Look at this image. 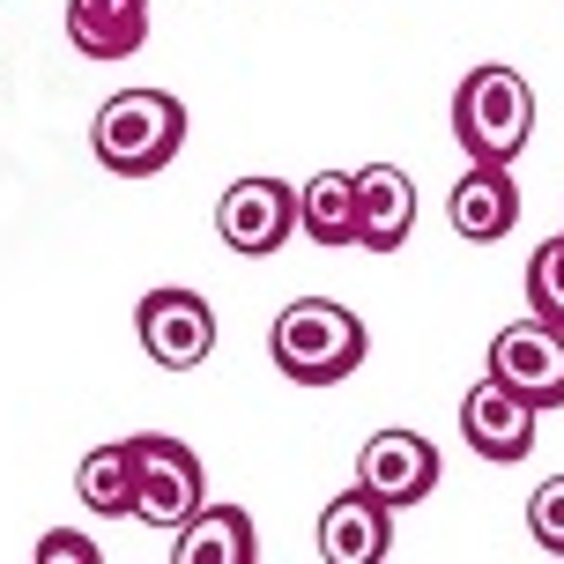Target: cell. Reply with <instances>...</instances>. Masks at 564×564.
Returning a JSON list of instances; mask_svg holds the SVG:
<instances>
[{
    "label": "cell",
    "mask_w": 564,
    "mask_h": 564,
    "mask_svg": "<svg viewBox=\"0 0 564 564\" xmlns=\"http://www.w3.org/2000/svg\"><path fill=\"white\" fill-rule=\"evenodd\" d=\"M319 557L327 564H387L394 557V506L371 498L365 482L341 490L335 506L319 512Z\"/></svg>",
    "instance_id": "10"
},
{
    "label": "cell",
    "mask_w": 564,
    "mask_h": 564,
    "mask_svg": "<svg viewBox=\"0 0 564 564\" xmlns=\"http://www.w3.org/2000/svg\"><path fill=\"white\" fill-rule=\"evenodd\" d=\"M528 312L564 335V238H542L528 253Z\"/></svg>",
    "instance_id": "17"
},
{
    "label": "cell",
    "mask_w": 564,
    "mask_h": 564,
    "mask_svg": "<svg viewBox=\"0 0 564 564\" xmlns=\"http://www.w3.org/2000/svg\"><path fill=\"white\" fill-rule=\"evenodd\" d=\"M453 134H460V149L476 164H512L528 149V134H535V89H528V75L506 67V59L468 67L460 89H453Z\"/></svg>",
    "instance_id": "3"
},
{
    "label": "cell",
    "mask_w": 564,
    "mask_h": 564,
    "mask_svg": "<svg viewBox=\"0 0 564 564\" xmlns=\"http://www.w3.org/2000/svg\"><path fill=\"white\" fill-rule=\"evenodd\" d=\"M186 149V105L171 89H119L89 119V156L112 178H156Z\"/></svg>",
    "instance_id": "2"
},
{
    "label": "cell",
    "mask_w": 564,
    "mask_h": 564,
    "mask_svg": "<svg viewBox=\"0 0 564 564\" xmlns=\"http://www.w3.org/2000/svg\"><path fill=\"white\" fill-rule=\"evenodd\" d=\"M460 438H468V446H476L482 460L512 468V460H528V453H535V409L512 394V387L482 379L476 394L460 401Z\"/></svg>",
    "instance_id": "11"
},
{
    "label": "cell",
    "mask_w": 564,
    "mask_h": 564,
    "mask_svg": "<svg viewBox=\"0 0 564 564\" xmlns=\"http://www.w3.org/2000/svg\"><path fill=\"white\" fill-rule=\"evenodd\" d=\"M75 498L105 520H134V460H127V438L112 446H89L83 468H75Z\"/></svg>",
    "instance_id": "16"
},
{
    "label": "cell",
    "mask_w": 564,
    "mask_h": 564,
    "mask_svg": "<svg viewBox=\"0 0 564 564\" xmlns=\"http://www.w3.org/2000/svg\"><path fill=\"white\" fill-rule=\"evenodd\" d=\"M216 238L246 260L282 253V238H297V194L282 178H238L216 200Z\"/></svg>",
    "instance_id": "7"
},
{
    "label": "cell",
    "mask_w": 564,
    "mask_h": 564,
    "mask_svg": "<svg viewBox=\"0 0 564 564\" xmlns=\"http://www.w3.org/2000/svg\"><path fill=\"white\" fill-rule=\"evenodd\" d=\"M97 557H105V550L89 535H75V528H53V535L37 542V564H97Z\"/></svg>",
    "instance_id": "19"
},
{
    "label": "cell",
    "mask_w": 564,
    "mask_h": 564,
    "mask_svg": "<svg viewBox=\"0 0 564 564\" xmlns=\"http://www.w3.org/2000/svg\"><path fill=\"white\" fill-rule=\"evenodd\" d=\"M260 535L246 506H200L178 535H171V564H253Z\"/></svg>",
    "instance_id": "14"
},
{
    "label": "cell",
    "mask_w": 564,
    "mask_h": 564,
    "mask_svg": "<svg viewBox=\"0 0 564 564\" xmlns=\"http://www.w3.org/2000/svg\"><path fill=\"white\" fill-rule=\"evenodd\" d=\"M268 357H275V371L290 387H341L371 357V335H365V319L349 305H335V297H297V305L275 312Z\"/></svg>",
    "instance_id": "1"
},
{
    "label": "cell",
    "mask_w": 564,
    "mask_h": 564,
    "mask_svg": "<svg viewBox=\"0 0 564 564\" xmlns=\"http://www.w3.org/2000/svg\"><path fill=\"white\" fill-rule=\"evenodd\" d=\"M134 335H141V357L164 371H194L208 365V349H216V312L200 290H149L134 312Z\"/></svg>",
    "instance_id": "6"
},
{
    "label": "cell",
    "mask_w": 564,
    "mask_h": 564,
    "mask_svg": "<svg viewBox=\"0 0 564 564\" xmlns=\"http://www.w3.org/2000/svg\"><path fill=\"white\" fill-rule=\"evenodd\" d=\"M528 535H535L550 557H564V476L535 482V498H528Z\"/></svg>",
    "instance_id": "18"
},
{
    "label": "cell",
    "mask_w": 564,
    "mask_h": 564,
    "mask_svg": "<svg viewBox=\"0 0 564 564\" xmlns=\"http://www.w3.org/2000/svg\"><path fill=\"white\" fill-rule=\"evenodd\" d=\"M149 37V0H67V45L83 59H134Z\"/></svg>",
    "instance_id": "13"
},
{
    "label": "cell",
    "mask_w": 564,
    "mask_h": 564,
    "mask_svg": "<svg viewBox=\"0 0 564 564\" xmlns=\"http://www.w3.org/2000/svg\"><path fill=\"white\" fill-rule=\"evenodd\" d=\"M134 460V520L156 535H178L200 506H208V476H200V453L171 431H134L127 438Z\"/></svg>",
    "instance_id": "4"
},
{
    "label": "cell",
    "mask_w": 564,
    "mask_h": 564,
    "mask_svg": "<svg viewBox=\"0 0 564 564\" xmlns=\"http://www.w3.org/2000/svg\"><path fill=\"white\" fill-rule=\"evenodd\" d=\"M446 224H453V238H468V246L512 238V224H520V186H512V171L468 156V171L453 178V194H446Z\"/></svg>",
    "instance_id": "9"
},
{
    "label": "cell",
    "mask_w": 564,
    "mask_h": 564,
    "mask_svg": "<svg viewBox=\"0 0 564 564\" xmlns=\"http://www.w3.org/2000/svg\"><path fill=\"white\" fill-rule=\"evenodd\" d=\"M297 230L312 246H357V171H312L297 186Z\"/></svg>",
    "instance_id": "15"
},
{
    "label": "cell",
    "mask_w": 564,
    "mask_h": 564,
    "mask_svg": "<svg viewBox=\"0 0 564 564\" xmlns=\"http://www.w3.org/2000/svg\"><path fill=\"white\" fill-rule=\"evenodd\" d=\"M490 379L512 387L535 416L564 409V335L550 319H535V312L512 319V327H498V335H490Z\"/></svg>",
    "instance_id": "5"
},
{
    "label": "cell",
    "mask_w": 564,
    "mask_h": 564,
    "mask_svg": "<svg viewBox=\"0 0 564 564\" xmlns=\"http://www.w3.org/2000/svg\"><path fill=\"white\" fill-rule=\"evenodd\" d=\"M416 230V186L401 164H365L357 171V246L365 253H401Z\"/></svg>",
    "instance_id": "12"
},
{
    "label": "cell",
    "mask_w": 564,
    "mask_h": 564,
    "mask_svg": "<svg viewBox=\"0 0 564 564\" xmlns=\"http://www.w3.org/2000/svg\"><path fill=\"white\" fill-rule=\"evenodd\" d=\"M357 482L371 498H387L394 512H409L438 490V446L423 431H371L365 453H357Z\"/></svg>",
    "instance_id": "8"
}]
</instances>
